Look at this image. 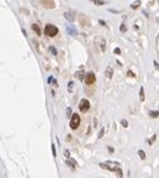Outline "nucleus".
Instances as JSON below:
<instances>
[{"mask_svg":"<svg viewBox=\"0 0 159 178\" xmlns=\"http://www.w3.org/2000/svg\"><path fill=\"white\" fill-rule=\"evenodd\" d=\"M119 163L118 162H105V163H100V167H103V168H105V169H109V171H111V172H118V174L121 177L123 176V173H121V171H120V168H119Z\"/></svg>","mask_w":159,"mask_h":178,"instance_id":"1","label":"nucleus"},{"mask_svg":"<svg viewBox=\"0 0 159 178\" xmlns=\"http://www.w3.org/2000/svg\"><path fill=\"white\" fill-rule=\"evenodd\" d=\"M58 28L55 25H51V24H48L45 25V34H48L49 36H55L58 34Z\"/></svg>","mask_w":159,"mask_h":178,"instance_id":"2","label":"nucleus"},{"mask_svg":"<svg viewBox=\"0 0 159 178\" xmlns=\"http://www.w3.org/2000/svg\"><path fill=\"white\" fill-rule=\"evenodd\" d=\"M80 124V117L78 114H73L72 115V119H70V128L72 129H77Z\"/></svg>","mask_w":159,"mask_h":178,"instance_id":"3","label":"nucleus"},{"mask_svg":"<svg viewBox=\"0 0 159 178\" xmlns=\"http://www.w3.org/2000/svg\"><path fill=\"white\" fill-rule=\"evenodd\" d=\"M89 108H90L89 100H88V99H82L80 103H79V109H80L82 112H87Z\"/></svg>","mask_w":159,"mask_h":178,"instance_id":"4","label":"nucleus"},{"mask_svg":"<svg viewBox=\"0 0 159 178\" xmlns=\"http://www.w3.org/2000/svg\"><path fill=\"white\" fill-rule=\"evenodd\" d=\"M94 82H95V75H94V74H93V73L87 74V77H85V83L90 85V84H93Z\"/></svg>","mask_w":159,"mask_h":178,"instance_id":"5","label":"nucleus"},{"mask_svg":"<svg viewBox=\"0 0 159 178\" xmlns=\"http://www.w3.org/2000/svg\"><path fill=\"white\" fill-rule=\"evenodd\" d=\"M67 30H68V33L70 35H77V29L74 26H72V25H68L67 26Z\"/></svg>","mask_w":159,"mask_h":178,"instance_id":"6","label":"nucleus"},{"mask_svg":"<svg viewBox=\"0 0 159 178\" xmlns=\"http://www.w3.org/2000/svg\"><path fill=\"white\" fill-rule=\"evenodd\" d=\"M64 16H65V19H68L69 21H73L74 20V15L70 11H67V13H64Z\"/></svg>","mask_w":159,"mask_h":178,"instance_id":"7","label":"nucleus"},{"mask_svg":"<svg viewBox=\"0 0 159 178\" xmlns=\"http://www.w3.org/2000/svg\"><path fill=\"white\" fill-rule=\"evenodd\" d=\"M149 115L152 118H157V117H159V110H150L149 112Z\"/></svg>","mask_w":159,"mask_h":178,"instance_id":"8","label":"nucleus"},{"mask_svg":"<svg viewBox=\"0 0 159 178\" xmlns=\"http://www.w3.org/2000/svg\"><path fill=\"white\" fill-rule=\"evenodd\" d=\"M90 1H93L95 4V5H103V4H104V1H103V0H90Z\"/></svg>","mask_w":159,"mask_h":178,"instance_id":"9","label":"nucleus"},{"mask_svg":"<svg viewBox=\"0 0 159 178\" xmlns=\"http://www.w3.org/2000/svg\"><path fill=\"white\" fill-rule=\"evenodd\" d=\"M49 51H50V53L53 54V55H57V54H58V51H57V49H55L54 46H50V48H49Z\"/></svg>","mask_w":159,"mask_h":178,"instance_id":"10","label":"nucleus"},{"mask_svg":"<svg viewBox=\"0 0 159 178\" xmlns=\"http://www.w3.org/2000/svg\"><path fill=\"white\" fill-rule=\"evenodd\" d=\"M139 5H140V1H139V0H137V1H134L132 4V9H137Z\"/></svg>","mask_w":159,"mask_h":178,"instance_id":"11","label":"nucleus"},{"mask_svg":"<svg viewBox=\"0 0 159 178\" xmlns=\"http://www.w3.org/2000/svg\"><path fill=\"white\" fill-rule=\"evenodd\" d=\"M33 29L36 31V34L40 35V30H39V26H38V25H36V24H33Z\"/></svg>","mask_w":159,"mask_h":178,"instance_id":"12","label":"nucleus"},{"mask_svg":"<svg viewBox=\"0 0 159 178\" xmlns=\"http://www.w3.org/2000/svg\"><path fill=\"white\" fill-rule=\"evenodd\" d=\"M111 73H113V70H111V68H108V69H106V77H108V78H111Z\"/></svg>","mask_w":159,"mask_h":178,"instance_id":"13","label":"nucleus"},{"mask_svg":"<svg viewBox=\"0 0 159 178\" xmlns=\"http://www.w3.org/2000/svg\"><path fill=\"white\" fill-rule=\"evenodd\" d=\"M140 100H144V89L143 88H140Z\"/></svg>","mask_w":159,"mask_h":178,"instance_id":"14","label":"nucleus"},{"mask_svg":"<svg viewBox=\"0 0 159 178\" xmlns=\"http://www.w3.org/2000/svg\"><path fill=\"white\" fill-rule=\"evenodd\" d=\"M51 151H53V156L57 157V151H55V146H54V144H51Z\"/></svg>","mask_w":159,"mask_h":178,"instance_id":"15","label":"nucleus"},{"mask_svg":"<svg viewBox=\"0 0 159 178\" xmlns=\"http://www.w3.org/2000/svg\"><path fill=\"white\" fill-rule=\"evenodd\" d=\"M138 153H139L140 158H142V159H146V154H144V152H143V151H139Z\"/></svg>","mask_w":159,"mask_h":178,"instance_id":"16","label":"nucleus"},{"mask_svg":"<svg viewBox=\"0 0 159 178\" xmlns=\"http://www.w3.org/2000/svg\"><path fill=\"white\" fill-rule=\"evenodd\" d=\"M125 30H127V26H125L124 24H121V25H120V31H121V33H124Z\"/></svg>","mask_w":159,"mask_h":178,"instance_id":"17","label":"nucleus"},{"mask_svg":"<svg viewBox=\"0 0 159 178\" xmlns=\"http://www.w3.org/2000/svg\"><path fill=\"white\" fill-rule=\"evenodd\" d=\"M121 125H123V127H128V122L127 120H121Z\"/></svg>","mask_w":159,"mask_h":178,"instance_id":"18","label":"nucleus"},{"mask_svg":"<svg viewBox=\"0 0 159 178\" xmlns=\"http://www.w3.org/2000/svg\"><path fill=\"white\" fill-rule=\"evenodd\" d=\"M109 11L110 13H114V14H118L119 13V10H114V9H109Z\"/></svg>","mask_w":159,"mask_h":178,"instance_id":"19","label":"nucleus"},{"mask_svg":"<svg viewBox=\"0 0 159 178\" xmlns=\"http://www.w3.org/2000/svg\"><path fill=\"white\" fill-rule=\"evenodd\" d=\"M99 24L103 25V26H105V21L104 20H99Z\"/></svg>","mask_w":159,"mask_h":178,"instance_id":"20","label":"nucleus"},{"mask_svg":"<svg viewBox=\"0 0 159 178\" xmlns=\"http://www.w3.org/2000/svg\"><path fill=\"white\" fill-rule=\"evenodd\" d=\"M114 53H116V54H120V49H119V48L114 49Z\"/></svg>","mask_w":159,"mask_h":178,"instance_id":"21","label":"nucleus"},{"mask_svg":"<svg viewBox=\"0 0 159 178\" xmlns=\"http://www.w3.org/2000/svg\"><path fill=\"white\" fill-rule=\"evenodd\" d=\"M103 134H104V129H102V130H100V133H99V138H102V137H103Z\"/></svg>","mask_w":159,"mask_h":178,"instance_id":"22","label":"nucleus"},{"mask_svg":"<svg viewBox=\"0 0 159 178\" xmlns=\"http://www.w3.org/2000/svg\"><path fill=\"white\" fill-rule=\"evenodd\" d=\"M51 82H54V78H53V77H49V79H48V83H51Z\"/></svg>","mask_w":159,"mask_h":178,"instance_id":"23","label":"nucleus"},{"mask_svg":"<svg viewBox=\"0 0 159 178\" xmlns=\"http://www.w3.org/2000/svg\"><path fill=\"white\" fill-rule=\"evenodd\" d=\"M67 113H68V115H70V114H72V109L68 108V109H67Z\"/></svg>","mask_w":159,"mask_h":178,"instance_id":"24","label":"nucleus"},{"mask_svg":"<svg viewBox=\"0 0 159 178\" xmlns=\"http://www.w3.org/2000/svg\"><path fill=\"white\" fill-rule=\"evenodd\" d=\"M73 84H74L73 82H70V83H69V89H70V90H72V88H73Z\"/></svg>","mask_w":159,"mask_h":178,"instance_id":"25","label":"nucleus"},{"mask_svg":"<svg viewBox=\"0 0 159 178\" xmlns=\"http://www.w3.org/2000/svg\"><path fill=\"white\" fill-rule=\"evenodd\" d=\"M65 156H67L69 158V151H65Z\"/></svg>","mask_w":159,"mask_h":178,"instance_id":"26","label":"nucleus"},{"mask_svg":"<svg viewBox=\"0 0 159 178\" xmlns=\"http://www.w3.org/2000/svg\"><path fill=\"white\" fill-rule=\"evenodd\" d=\"M158 1H159V0H158Z\"/></svg>","mask_w":159,"mask_h":178,"instance_id":"27","label":"nucleus"}]
</instances>
